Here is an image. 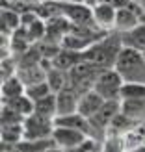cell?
Masks as SVG:
<instances>
[{"mask_svg": "<svg viewBox=\"0 0 145 152\" xmlns=\"http://www.w3.org/2000/svg\"><path fill=\"white\" fill-rule=\"evenodd\" d=\"M121 111L134 119L136 123H145V98H121Z\"/></svg>", "mask_w": 145, "mask_h": 152, "instance_id": "obj_16", "label": "cell"}, {"mask_svg": "<svg viewBox=\"0 0 145 152\" xmlns=\"http://www.w3.org/2000/svg\"><path fill=\"white\" fill-rule=\"evenodd\" d=\"M0 19H2V34L11 35L17 28H21V13L13 7H2L0 11Z\"/></svg>", "mask_w": 145, "mask_h": 152, "instance_id": "obj_22", "label": "cell"}, {"mask_svg": "<svg viewBox=\"0 0 145 152\" xmlns=\"http://www.w3.org/2000/svg\"><path fill=\"white\" fill-rule=\"evenodd\" d=\"M106 100L97 93L95 89H89L86 91V93H82L80 96V102H78V111L82 113L84 117H91V115H95V113L99 111V108L104 104Z\"/></svg>", "mask_w": 145, "mask_h": 152, "instance_id": "obj_14", "label": "cell"}, {"mask_svg": "<svg viewBox=\"0 0 145 152\" xmlns=\"http://www.w3.org/2000/svg\"><path fill=\"white\" fill-rule=\"evenodd\" d=\"M47 82H49L50 89L54 91V93H58V91H62L67 83H69V71L58 69V67L52 65L47 71Z\"/></svg>", "mask_w": 145, "mask_h": 152, "instance_id": "obj_23", "label": "cell"}, {"mask_svg": "<svg viewBox=\"0 0 145 152\" xmlns=\"http://www.w3.org/2000/svg\"><path fill=\"white\" fill-rule=\"evenodd\" d=\"M35 113L39 115H45V117H50V119H56L58 115V102H56V93H50L47 96L35 100Z\"/></svg>", "mask_w": 145, "mask_h": 152, "instance_id": "obj_24", "label": "cell"}, {"mask_svg": "<svg viewBox=\"0 0 145 152\" xmlns=\"http://www.w3.org/2000/svg\"><path fill=\"white\" fill-rule=\"evenodd\" d=\"M58 148L54 137H47V139H22L21 143L15 145V150L21 152H47V150H54Z\"/></svg>", "mask_w": 145, "mask_h": 152, "instance_id": "obj_19", "label": "cell"}, {"mask_svg": "<svg viewBox=\"0 0 145 152\" xmlns=\"http://www.w3.org/2000/svg\"><path fill=\"white\" fill-rule=\"evenodd\" d=\"M17 76L22 80V83L28 87V86H34V83H37V82L47 80V69H45L41 63L24 65V67H19V69H17Z\"/></svg>", "mask_w": 145, "mask_h": 152, "instance_id": "obj_15", "label": "cell"}, {"mask_svg": "<svg viewBox=\"0 0 145 152\" xmlns=\"http://www.w3.org/2000/svg\"><path fill=\"white\" fill-rule=\"evenodd\" d=\"M26 28V32H28V37H30V41L37 43V41H43L45 39V35H47V22H45V19H35L30 26H24Z\"/></svg>", "mask_w": 145, "mask_h": 152, "instance_id": "obj_27", "label": "cell"}, {"mask_svg": "<svg viewBox=\"0 0 145 152\" xmlns=\"http://www.w3.org/2000/svg\"><path fill=\"white\" fill-rule=\"evenodd\" d=\"M140 150H141V152H145V143H143V147H141V148H140Z\"/></svg>", "mask_w": 145, "mask_h": 152, "instance_id": "obj_34", "label": "cell"}, {"mask_svg": "<svg viewBox=\"0 0 145 152\" xmlns=\"http://www.w3.org/2000/svg\"><path fill=\"white\" fill-rule=\"evenodd\" d=\"M125 80L116 69H106L99 74L95 82V91L104 100H121V91H123Z\"/></svg>", "mask_w": 145, "mask_h": 152, "instance_id": "obj_5", "label": "cell"}, {"mask_svg": "<svg viewBox=\"0 0 145 152\" xmlns=\"http://www.w3.org/2000/svg\"><path fill=\"white\" fill-rule=\"evenodd\" d=\"M121 98H145V83L141 82H125Z\"/></svg>", "mask_w": 145, "mask_h": 152, "instance_id": "obj_30", "label": "cell"}, {"mask_svg": "<svg viewBox=\"0 0 145 152\" xmlns=\"http://www.w3.org/2000/svg\"><path fill=\"white\" fill-rule=\"evenodd\" d=\"M17 123H24V115H21L19 111H15L11 106L2 104V110H0V126L17 124Z\"/></svg>", "mask_w": 145, "mask_h": 152, "instance_id": "obj_28", "label": "cell"}, {"mask_svg": "<svg viewBox=\"0 0 145 152\" xmlns=\"http://www.w3.org/2000/svg\"><path fill=\"white\" fill-rule=\"evenodd\" d=\"M50 93H54V91L50 89V86H49L47 80L37 82V83H34V86H28L26 87V95L32 98L34 102L39 100V98H43V96H47V95H50Z\"/></svg>", "mask_w": 145, "mask_h": 152, "instance_id": "obj_31", "label": "cell"}, {"mask_svg": "<svg viewBox=\"0 0 145 152\" xmlns=\"http://www.w3.org/2000/svg\"><path fill=\"white\" fill-rule=\"evenodd\" d=\"M0 69H2V71H0V78H2V82L17 74L19 65H17V59H15V56L2 58V67H0Z\"/></svg>", "mask_w": 145, "mask_h": 152, "instance_id": "obj_32", "label": "cell"}, {"mask_svg": "<svg viewBox=\"0 0 145 152\" xmlns=\"http://www.w3.org/2000/svg\"><path fill=\"white\" fill-rule=\"evenodd\" d=\"M121 37H123L125 47H132V48L145 52V22H141V24H138L132 30H128V32H121Z\"/></svg>", "mask_w": 145, "mask_h": 152, "instance_id": "obj_21", "label": "cell"}, {"mask_svg": "<svg viewBox=\"0 0 145 152\" xmlns=\"http://www.w3.org/2000/svg\"><path fill=\"white\" fill-rule=\"evenodd\" d=\"M24 139H47L52 137L54 132V119L39 115V113H30L28 117H24Z\"/></svg>", "mask_w": 145, "mask_h": 152, "instance_id": "obj_7", "label": "cell"}, {"mask_svg": "<svg viewBox=\"0 0 145 152\" xmlns=\"http://www.w3.org/2000/svg\"><path fill=\"white\" fill-rule=\"evenodd\" d=\"M58 7L73 24H95L93 22V10L86 2H65L56 0Z\"/></svg>", "mask_w": 145, "mask_h": 152, "instance_id": "obj_8", "label": "cell"}, {"mask_svg": "<svg viewBox=\"0 0 145 152\" xmlns=\"http://www.w3.org/2000/svg\"><path fill=\"white\" fill-rule=\"evenodd\" d=\"M82 93L76 91L73 86H67L56 93V102H58V115H67V113L78 111V102H80Z\"/></svg>", "mask_w": 145, "mask_h": 152, "instance_id": "obj_12", "label": "cell"}, {"mask_svg": "<svg viewBox=\"0 0 145 152\" xmlns=\"http://www.w3.org/2000/svg\"><path fill=\"white\" fill-rule=\"evenodd\" d=\"M2 104L11 106L15 111H19L21 115H24V117H28L30 113H34V110H35V102L26 93L21 95V96H15V98H11V100H7V102H2Z\"/></svg>", "mask_w": 145, "mask_h": 152, "instance_id": "obj_26", "label": "cell"}, {"mask_svg": "<svg viewBox=\"0 0 145 152\" xmlns=\"http://www.w3.org/2000/svg\"><path fill=\"white\" fill-rule=\"evenodd\" d=\"M141 22H145V7L140 4V0H130L125 7L117 10V19H116L117 32H128Z\"/></svg>", "mask_w": 145, "mask_h": 152, "instance_id": "obj_6", "label": "cell"}, {"mask_svg": "<svg viewBox=\"0 0 145 152\" xmlns=\"http://www.w3.org/2000/svg\"><path fill=\"white\" fill-rule=\"evenodd\" d=\"M136 126H140V123H136L134 119H130L128 115H125L123 111H119L116 117H113L112 124L108 128V135H119V137H125L128 132H132Z\"/></svg>", "mask_w": 145, "mask_h": 152, "instance_id": "obj_18", "label": "cell"}, {"mask_svg": "<svg viewBox=\"0 0 145 152\" xmlns=\"http://www.w3.org/2000/svg\"><path fill=\"white\" fill-rule=\"evenodd\" d=\"M52 137H54L58 150H67V152H73L80 143L88 137L84 132L80 130H74V128H67V126H54V132H52Z\"/></svg>", "mask_w": 145, "mask_h": 152, "instance_id": "obj_9", "label": "cell"}, {"mask_svg": "<svg viewBox=\"0 0 145 152\" xmlns=\"http://www.w3.org/2000/svg\"><path fill=\"white\" fill-rule=\"evenodd\" d=\"M89 41H86L84 37H80L78 34H73V32H69L65 37H63V41H62V47L63 48H71V50H78V52H82V50H86L88 47H89Z\"/></svg>", "mask_w": 145, "mask_h": 152, "instance_id": "obj_29", "label": "cell"}, {"mask_svg": "<svg viewBox=\"0 0 145 152\" xmlns=\"http://www.w3.org/2000/svg\"><path fill=\"white\" fill-rule=\"evenodd\" d=\"M0 91H2V102H7L11 100V98L15 96H21L26 93V86L22 83V80L19 78L17 74L11 76V78H7L2 82V87H0Z\"/></svg>", "mask_w": 145, "mask_h": 152, "instance_id": "obj_20", "label": "cell"}, {"mask_svg": "<svg viewBox=\"0 0 145 152\" xmlns=\"http://www.w3.org/2000/svg\"><path fill=\"white\" fill-rule=\"evenodd\" d=\"M22 139H24V126H22V123L0 126V141L17 145V143H21Z\"/></svg>", "mask_w": 145, "mask_h": 152, "instance_id": "obj_25", "label": "cell"}, {"mask_svg": "<svg viewBox=\"0 0 145 152\" xmlns=\"http://www.w3.org/2000/svg\"><path fill=\"white\" fill-rule=\"evenodd\" d=\"M80 61H82V52L62 47L60 52L54 56V59H52V65L58 67V69H63V71H71L73 67L78 65Z\"/></svg>", "mask_w": 145, "mask_h": 152, "instance_id": "obj_17", "label": "cell"}, {"mask_svg": "<svg viewBox=\"0 0 145 152\" xmlns=\"http://www.w3.org/2000/svg\"><path fill=\"white\" fill-rule=\"evenodd\" d=\"M45 22H47V35H45V39L52 41V43H60V45H62L63 37L71 32V26H73V22L63 13L52 15Z\"/></svg>", "mask_w": 145, "mask_h": 152, "instance_id": "obj_10", "label": "cell"}, {"mask_svg": "<svg viewBox=\"0 0 145 152\" xmlns=\"http://www.w3.org/2000/svg\"><path fill=\"white\" fill-rule=\"evenodd\" d=\"M113 69L123 76L125 82L145 83V52L132 47H123Z\"/></svg>", "mask_w": 145, "mask_h": 152, "instance_id": "obj_2", "label": "cell"}, {"mask_svg": "<svg viewBox=\"0 0 145 152\" xmlns=\"http://www.w3.org/2000/svg\"><path fill=\"white\" fill-rule=\"evenodd\" d=\"M93 10V22L97 28L104 30V32H112L116 30V19H117V7H113L110 4L97 2L95 6H91Z\"/></svg>", "mask_w": 145, "mask_h": 152, "instance_id": "obj_11", "label": "cell"}, {"mask_svg": "<svg viewBox=\"0 0 145 152\" xmlns=\"http://www.w3.org/2000/svg\"><path fill=\"white\" fill-rule=\"evenodd\" d=\"M123 37L121 32L117 30H112L108 32L102 39L95 41L93 45H89L86 50H82V59L84 61H89L101 69H113V65L117 61V56L121 48H123Z\"/></svg>", "mask_w": 145, "mask_h": 152, "instance_id": "obj_1", "label": "cell"}, {"mask_svg": "<svg viewBox=\"0 0 145 152\" xmlns=\"http://www.w3.org/2000/svg\"><path fill=\"white\" fill-rule=\"evenodd\" d=\"M97 2H104V4H110V6H113V7H125L130 0H97Z\"/></svg>", "mask_w": 145, "mask_h": 152, "instance_id": "obj_33", "label": "cell"}, {"mask_svg": "<svg viewBox=\"0 0 145 152\" xmlns=\"http://www.w3.org/2000/svg\"><path fill=\"white\" fill-rule=\"evenodd\" d=\"M121 111V100H106L95 115L89 117V124H91V135L89 137H95L99 141L106 139L108 135V128L112 124L113 117Z\"/></svg>", "mask_w": 145, "mask_h": 152, "instance_id": "obj_3", "label": "cell"}, {"mask_svg": "<svg viewBox=\"0 0 145 152\" xmlns=\"http://www.w3.org/2000/svg\"><path fill=\"white\" fill-rule=\"evenodd\" d=\"M102 71L104 69H101V67L82 59L78 65H74L69 71V86H73L80 93H86V91L95 87V82Z\"/></svg>", "mask_w": 145, "mask_h": 152, "instance_id": "obj_4", "label": "cell"}, {"mask_svg": "<svg viewBox=\"0 0 145 152\" xmlns=\"http://www.w3.org/2000/svg\"><path fill=\"white\" fill-rule=\"evenodd\" d=\"M54 124H58V126H67V128H74V130L84 132L86 135H91V124H89V119H88V117H84L80 111L67 113V115H56Z\"/></svg>", "mask_w": 145, "mask_h": 152, "instance_id": "obj_13", "label": "cell"}]
</instances>
